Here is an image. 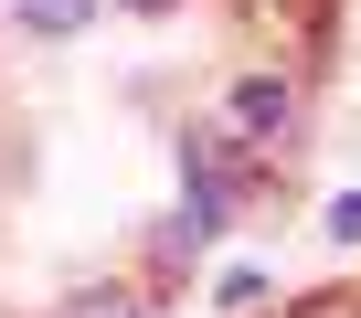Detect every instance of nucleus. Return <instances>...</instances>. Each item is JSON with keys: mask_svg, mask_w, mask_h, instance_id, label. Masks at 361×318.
<instances>
[{"mask_svg": "<svg viewBox=\"0 0 361 318\" xmlns=\"http://www.w3.org/2000/svg\"><path fill=\"white\" fill-rule=\"evenodd\" d=\"M180 159H192V181H202V202H192V223H180V244H192V234H213L245 191H255V159L224 138V127H192V138H180Z\"/></svg>", "mask_w": 361, "mask_h": 318, "instance_id": "obj_1", "label": "nucleus"}, {"mask_svg": "<svg viewBox=\"0 0 361 318\" xmlns=\"http://www.w3.org/2000/svg\"><path fill=\"white\" fill-rule=\"evenodd\" d=\"M287 106H298V96H287L276 75L234 85V148H276V138H287Z\"/></svg>", "mask_w": 361, "mask_h": 318, "instance_id": "obj_2", "label": "nucleus"}, {"mask_svg": "<svg viewBox=\"0 0 361 318\" xmlns=\"http://www.w3.org/2000/svg\"><path fill=\"white\" fill-rule=\"evenodd\" d=\"M32 22L43 32H75V22H96V0H32Z\"/></svg>", "mask_w": 361, "mask_h": 318, "instance_id": "obj_3", "label": "nucleus"}, {"mask_svg": "<svg viewBox=\"0 0 361 318\" xmlns=\"http://www.w3.org/2000/svg\"><path fill=\"white\" fill-rule=\"evenodd\" d=\"M64 318H138V297H117V286H106V297H75Z\"/></svg>", "mask_w": 361, "mask_h": 318, "instance_id": "obj_4", "label": "nucleus"}, {"mask_svg": "<svg viewBox=\"0 0 361 318\" xmlns=\"http://www.w3.org/2000/svg\"><path fill=\"white\" fill-rule=\"evenodd\" d=\"M128 11H170V0H128Z\"/></svg>", "mask_w": 361, "mask_h": 318, "instance_id": "obj_5", "label": "nucleus"}]
</instances>
